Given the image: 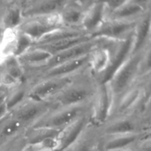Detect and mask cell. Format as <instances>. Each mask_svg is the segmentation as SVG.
I'll return each mask as SVG.
<instances>
[{"mask_svg":"<svg viewBox=\"0 0 151 151\" xmlns=\"http://www.w3.org/2000/svg\"><path fill=\"white\" fill-rule=\"evenodd\" d=\"M97 84L88 69L80 73L70 84L48 101L52 108L88 104Z\"/></svg>","mask_w":151,"mask_h":151,"instance_id":"6da1fadb","label":"cell"},{"mask_svg":"<svg viewBox=\"0 0 151 151\" xmlns=\"http://www.w3.org/2000/svg\"><path fill=\"white\" fill-rule=\"evenodd\" d=\"M145 50L131 54L107 82L114 95V103L123 93L139 80L140 62Z\"/></svg>","mask_w":151,"mask_h":151,"instance_id":"7a4b0ae2","label":"cell"},{"mask_svg":"<svg viewBox=\"0 0 151 151\" xmlns=\"http://www.w3.org/2000/svg\"><path fill=\"white\" fill-rule=\"evenodd\" d=\"M90 103L81 106L52 108L30 127H41L61 131L89 110Z\"/></svg>","mask_w":151,"mask_h":151,"instance_id":"3957f363","label":"cell"},{"mask_svg":"<svg viewBox=\"0 0 151 151\" xmlns=\"http://www.w3.org/2000/svg\"><path fill=\"white\" fill-rule=\"evenodd\" d=\"M100 135L145 134L150 132V125L133 114L111 116L97 127Z\"/></svg>","mask_w":151,"mask_h":151,"instance_id":"277c9868","label":"cell"},{"mask_svg":"<svg viewBox=\"0 0 151 151\" xmlns=\"http://www.w3.org/2000/svg\"><path fill=\"white\" fill-rule=\"evenodd\" d=\"M114 99L109 83L97 84L91 102L90 119L94 126L99 127L111 116Z\"/></svg>","mask_w":151,"mask_h":151,"instance_id":"5b68a950","label":"cell"},{"mask_svg":"<svg viewBox=\"0 0 151 151\" xmlns=\"http://www.w3.org/2000/svg\"><path fill=\"white\" fill-rule=\"evenodd\" d=\"M62 27L63 25L57 13L24 18L17 29L27 35L34 44L43 37Z\"/></svg>","mask_w":151,"mask_h":151,"instance_id":"8992f818","label":"cell"},{"mask_svg":"<svg viewBox=\"0 0 151 151\" xmlns=\"http://www.w3.org/2000/svg\"><path fill=\"white\" fill-rule=\"evenodd\" d=\"M79 74L63 78H43L34 81L28 80L29 82L28 97L35 100L48 102L70 84Z\"/></svg>","mask_w":151,"mask_h":151,"instance_id":"52a82bcc","label":"cell"},{"mask_svg":"<svg viewBox=\"0 0 151 151\" xmlns=\"http://www.w3.org/2000/svg\"><path fill=\"white\" fill-rule=\"evenodd\" d=\"M50 103L35 100L27 97L20 104L10 111L11 116L17 119L27 128L32 126L52 109Z\"/></svg>","mask_w":151,"mask_h":151,"instance_id":"ba28073f","label":"cell"},{"mask_svg":"<svg viewBox=\"0 0 151 151\" xmlns=\"http://www.w3.org/2000/svg\"><path fill=\"white\" fill-rule=\"evenodd\" d=\"M97 39V45L88 55V69L97 84L109 70L111 64V52L109 39Z\"/></svg>","mask_w":151,"mask_h":151,"instance_id":"9c48e42d","label":"cell"},{"mask_svg":"<svg viewBox=\"0 0 151 151\" xmlns=\"http://www.w3.org/2000/svg\"><path fill=\"white\" fill-rule=\"evenodd\" d=\"M136 22L107 19L91 37L93 38H106L114 41L126 40L132 36Z\"/></svg>","mask_w":151,"mask_h":151,"instance_id":"30bf717a","label":"cell"},{"mask_svg":"<svg viewBox=\"0 0 151 151\" xmlns=\"http://www.w3.org/2000/svg\"><path fill=\"white\" fill-rule=\"evenodd\" d=\"M151 10L150 0H125L106 19H115L124 22H135Z\"/></svg>","mask_w":151,"mask_h":151,"instance_id":"8fae6325","label":"cell"},{"mask_svg":"<svg viewBox=\"0 0 151 151\" xmlns=\"http://www.w3.org/2000/svg\"><path fill=\"white\" fill-rule=\"evenodd\" d=\"M91 123L88 110L61 130L58 137L59 144L58 151H64L69 148Z\"/></svg>","mask_w":151,"mask_h":151,"instance_id":"7c38bea8","label":"cell"},{"mask_svg":"<svg viewBox=\"0 0 151 151\" xmlns=\"http://www.w3.org/2000/svg\"><path fill=\"white\" fill-rule=\"evenodd\" d=\"M52 55L47 50L35 46H32L26 52L17 57L23 66L27 74V79L29 75L42 70Z\"/></svg>","mask_w":151,"mask_h":151,"instance_id":"4fadbf2b","label":"cell"},{"mask_svg":"<svg viewBox=\"0 0 151 151\" xmlns=\"http://www.w3.org/2000/svg\"><path fill=\"white\" fill-rule=\"evenodd\" d=\"M27 74L16 57L6 59L0 66V86L10 88L26 81Z\"/></svg>","mask_w":151,"mask_h":151,"instance_id":"5bb4252c","label":"cell"},{"mask_svg":"<svg viewBox=\"0 0 151 151\" xmlns=\"http://www.w3.org/2000/svg\"><path fill=\"white\" fill-rule=\"evenodd\" d=\"M106 19L105 1H90L84 11L81 29L91 36Z\"/></svg>","mask_w":151,"mask_h":151,"instance_id":"9a60e30c","label":"cell"},{"mask_svg":"<svg viewBox=\"0 0 151 151\" xmlns=\"http://www.w3.org/2000/svg\"><path fill=\"white\" fill-rule=\"evenodd\" d=\"M89 2L90 1H64L58 12L63 27L81 29L83 16Z\"/></svg>","mask_w":151,"mask_h":151,"instance_id":"2e32d148","label":"cell"},{"mask_svg":"<svg viewBox=\"0 0 151 151\" xmlns=\"http://www.w3.org/2000/svg\"><path fill=\"white\" fill-rule=\"evenodd\" d=\"M97 38H92L91 39L88 40V41L83 42L81 44H78V45L74 46V47H70L69 49H66V50H63L61 52H59L56 53L55 55H52L50 60H49L48 63H47V65L44 66V68L42 70L48 69V68L52 67V66H56L58 64H60V63H63V62L68 61V60H73V59L78 58L87 55H88L91 52V51L97 45Z\"/></svg>","mask_w":151,"mask_h":151,"instance_id":"e0dca14e","label":"cell"},{"mask_svg":"<svg viewBox=\"0 0 151 151\" xmlns=\"http://www.w3.org/2000/svg\"><path fill=\"white\" fill-rule=\"evenodd\" d=\"M24 20L23 1H6L0 14L3 30H16Z\"/></svg>","mask_w":151,"mask_h":151,"instance_id":"ac0fdd59","label":"cell"},{"mask_svg":"<svg viewBox=\"0 0 151 151\" xmlns=\"http://www.w3.org/2000/svg\"><path fill=\"white\" fill-rule=\"evenodd\" d=\"M151 10L137 21L133 33L131 54L139 52L151 45Z\"/></svg>","mask_w":151,"mask_h":151,"instance_id":"d6986e66","label":"cell"},{"mask_svg":"<svg viewBox=\"0 0 151 151\" xmlns=\"http://www.w3.org/2000/svg\"><path fill=\"white\" fill-rule=\"evenodd\" d=\"M149 134H150V132L145 134L100 135V150L114 151L133 147L135 146L143 137Z\"/></svg>","mask_w":151,"mask_h":151,"instance_id":"ffe728a7","label":"cell"},{"mask_svg":"<svg viewBox=\"0 0 151 151\" xmlns=\"http://www.w3.org/2000/svg\"><path fill=\"white\" fill-rule=\"evenodd\" d=\"M63 2L62 0H25L23 1L24 19L58 13Z\"/></svg>","mask_w":151,"mask_h":151,"instance_id":"44dd1931","label":"cell"},{"mask_svg":"<svg viewBox=\"0 0 151 151\" xmlns=\"http://www.w3.org/2000/svg\"><path fill=\"white\" fill-rule=\"evenodd\" d=\"M100 140V134L97 127L91 123L79 138L64 151H101Z\"/></svg>","mask_w":151,"mask_h":151,"instance_id":"7402d4cb","label":"cell"},{"mask_svg":"<svg viewBox=\"0 0 151 151\" xmlns=\"http://www.w3.org/2000/svg\"><path fill=\"white\" fill-rule=\"evenodd\" d=\"M27 127L22 122L8 114L0 122V146L23 135Z\"/></svg>","mask_w":151,"mask_h":151,"instance_id":"603a6c76","label":"cell"},{"mask_svg":"<svg viewBox=\"0 0 151 151\" xmlns=\"http://www.w3.org/2000/svg\"><path fill=\"white\" fill-rule=\"evenodd\" d=\"M61 131L41 127H29L22 135L25 144H39L47 139L58 137Z\"/></svg>","mask_w":151,"mask_h":151,"instance_id":"cb8c5ba5","label":"cell"},{"mask_svg":"<svg viewBox=\"0 0 151 151\" xmlns=\"http://www.w3.org/2000/svg\"><path fill=\"white\" fill-rule=\"evenodd\" d=\"M29 86V81L26 80L20 83L7 88L5 105L9 112L28 97Z\"/></svg>","mask_w":151,"mask_h":151,"instance_id":"d4e9b609","label":"cell"},{"mask_svg":"<svg viewBox=\"0 0 151 151\" xmlns=\"http://www.w3.org/2000/svg\"><path fill=\"white\" fill-rule=\"evenodd\" d=\"M91 38H92L88 35H82L72 37V38H65V39H62L60 41H55V42L50 43V44L32 46L42 48L44 50H47L50 53H51L52 55H55L56 53L59 52H61L63 50H66V49H69L70 47H74V46H76L78 44H81V43L88 41Z\"/></svg>","mask_w":151,"mask_h":151,"instance_id":"484cf974","label":"cell"},{"mask_svg":"<svg viewBox=\"0 0 151 151\" xmlns=\"http://www.w3.org/2000/svg\"><path fill=\"white\" fill-rule=\"evenodd\" d=\"M17 30H4L0 39V58L4 62L10 57H16Z\"/></svg>","mask_w":151,"mask_h":151,"instance_id":"4316f807","label":"cell"},{"mask_svg":"<svg viewBox=\"0 0 151 151\" xmlns=\"http://www.w3.org/2000/svg\"><path fill=\"white\" fill-rule=\"evenodd\" d=\"M82 35H88V34H86L80 29L62 27L58 28V29L49 33L48 35L43 37L41 40H39L38 42L34 44L33 45H41V44H50V43L55 42V41H60V40L65 39V38H72V37Z\"/></svg>","mask_w":151,"mask_h":151,"instance_id":"83f0119b","label":"cell"},{"mask_svg":"<svg viewBox=\"0 0 151 151\" xmlns=\"http://www.w3.org/2000/svg\"><path fill=\"white\" fill-rule=\"evenodd\" d=\"M24 144V141L22 136L0 146V151H20Z\"/></svg>","mask_w":151,"mask_h":151,"instance_id":"f1b7e54d","label":"cell"},{"mask_svg":"<svg viewBox=\"0 0 151 151\" xmlns=\"http://www.w3.org/2000/svg\"><path fill=\"white\" fill-rule=\"evenodd\" d=\"M7 88L0 86V106H3L6 103L7 98Z\"/></svg>","mask_w":151,"mask_h":151,"instance_id":"f546056e","label":"cell"},{"mask_svg":"<svg viewBox=\"0 0 151 151\" xmlns=\"http://www.w3.org/2000/svg\"><path fill=\"white\" fill-rule=\"evenodd\" d=\"M9 114L8 110H7L6 105H3V106H0V122L7 116Z\"/></svg>","mask_w":151,"mask_h":151,"instance_id":"4dcf8cb0","label":"cell"},{"mask_svg":"<svg viewBox=\"0 0 151 151\" xmlns=\"http://www.w3.org/2000/svg\"><path fill=\"white\" fill-rule=\"evenodd\" d=\"M114 151H139L138 149L136 147V146H133V147H128V148L125 149H121V150H114Z\"/></svg>","mask_w":151,"mask_h":151,"instance_id":"1f68e13d","label":"cell"},{"mask_svg":"<svg viewBox=\"0 0 151 151\" xmlns=\"http://www.w3.org/2000/svg\"><path fill=\"white\" fill-rule=\"evenodd\" d=\"M3 32H4V30H3L2 29H1V27H0V39H1V36H2V34H3Z\"/></svg>","mask_w":151,"mask_h":151,"instance_id":"d6a6232c","label":"cell"},{"mask_svg":"<svg viewBox=\"0 0 151 151\" xmlns=\"http://www.w3.org/2000/svg\"><path fill=\"white\" fill-rule=\"evenodd\" d=\"M41 151H50V150H41Z\"/></svg>","mask_w":151,"mask_h":151,"instance_id":"836d02e7","label":"cell"}]
</instances>
